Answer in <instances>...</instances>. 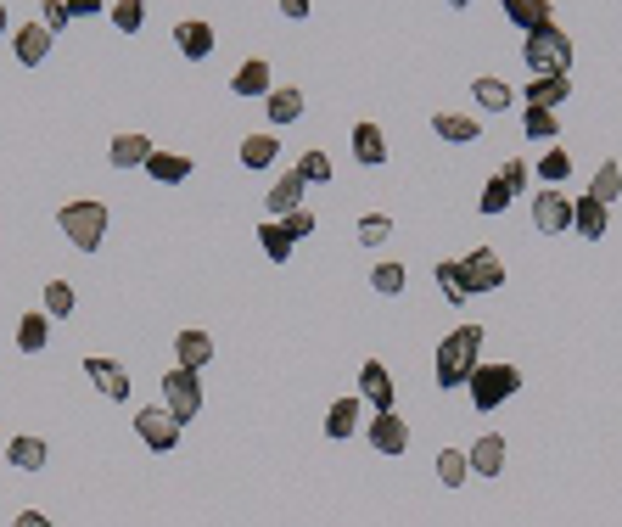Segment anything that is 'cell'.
<instances>
[{
  "label": "cell",
  "mask_w": 622,
  "mask_h": 527,
  "mask_svg": "<svg viewBox=\"0 0 622 527\" xmlns=\"http://www.w3.org/2000/svg\"><path fill=\"white\" fill-rule=\"evenodd\" d=\"M482 365V326H454L438 342V359H432V376L438 387H471V371Z\"/></svg>",
  "instance_id": "obj_1"
},
{
  "label": "cell",
  "mask_w": 622,
  "mask_h": 527,
  "mask_svg": "<svg viewBox=\"0 0 622 527\" xmlns=\"http://www.w3.org/2000/svg\"><path fill=\"white\" fill-rule=\"evenodd\" d=\"M57 225H62V236H68L79 253H96V247L107 242V202H101V197L68 202V208H57Z\"/></svg>",
  "instance_id": "obj_2"
},
{
  "label": "cell",
  "mask_w": 622,
  "mask_h": 527,
  "mask_svg": "<svg viewBox=\"0 0 622 527\" xmlns=\"http://www.w3.org/2000/svg\"><path fill=\"white\" fill-rule=\"evenodd\" d=\"M522 62L533 68V79H566V68H572V40H566V34L550 23V29L527 34Z\"/></svg>",
  "instance_id": "obj_3"
},
{
  "label": "cell",
  "mask_w": 622,
  "mask_h": 527,
  "mask_svg": "<svg viewBox=\"0 0 622 527\" xmlns=\"http://www.w3.org/2000/svg\"><path fill=\"white\" fill-rule=\"evenodd\" d=\"M522 393V371L516 365H477L471 371V404H477L482 415H494L505 399H516Z\"/></svg>",
  "instance_id": "obj_4"
},
{
  "label": "cell",
  "mask_w": 622,
  "mask_h": 527,
  "mask_svg": "<svg viewBox=\"0 0 622 527\" xmlns=\"http://www.w3.org/2000/svg\"><path fill=\"white\" fill-rule=\"evenodd\" d=\"M163 410H169L180 427H185V421H197V410H202V376L174 365V371L163 376Z\"/></svg>",
  "instance_id": "obj_5"
},
{
  "label": "cell",
  "mask_w": 622,
  "mask_h": 527,
  "mask_svg": "<svg viewBox=\"0 0 622 527\" xmlns=\"http://www.w3.org/2000/svg\"><path fill=\"white\" fill-rule=\"evenodd\" d=\"M135 438H141L152 455H169L174 443H180V421H174L163 404H146V410H135Z\"/></svg>",
  "instance_id": "obj_6"
},
{
  "label": "cell",
  "mask_w": 622,
  "mask_h": 527,
  "mask_svg": "<svg viewBox=\"0 0 622 527\" xmlns=\"http://www.w3.org/2000/svg\"><path fill=\"white\" fill-rule=\"evenodd\" d=\"M460 275H466L471 298H477V292H494V286H505V264L494 258V247H471V253L460 258Z\"/></svg>",
  "instance_id": "obj_7"
},
{
  "label": "cell",
  "mask_w": 622,
  "mask_h": 527,
  "mask_svg": "<svg viewBox=\"0 0 622 527\" xmlns=\"http://www.w3.org/2000/svg\"><path fill=\"white\" fill-rule=\"evenodd\" d=\"M85 376H90V387H96L101 399H113V404H124V399H129V371L118 365V359L90 354V359H85Z\"/></svg>",
  "instance_id": "obj_8"
},
{
  "label": "cell",
  "mask_w": 622,
  "mask_h": 527,
  "mask_svg": "<svg viewBox=\"0 0 622 527\" xmlns=\"http://www.w3.org/2000/svg\"><path fill=\"white\" fill-rule=\"evenodd\" d=\"M533 225L544 230V236H566V230H572V197H566V191H538Z\"/></svg>",
  "instance_id": "obj_9"
},
{
  "label": "cell",
  "mask_w": 622,
  "mask_h": 527,
  "mask_svg": "<svg viewBox=\"0 0 622 527\" xmlns=\"http://www.w3.org/2000/svg\"><path fill=\"white\" fill-rule=\"evenodd\" d=\"M365 438H370L376 455H404V449H410V427H404V415H398V410L376 415V421L365 427Z\"/></svg>",
  "instance_id": "obj_10"
},
{
  "label": "cell",
  "mask_w": 622,
  "mask_h": 527,
  "mask_svg": "<svg viewBox=\"0 0 622 527\" xmlns=\"http://www.w3.org/2000/svg\"><path fill=\"white\" fill-rule=\"evenodd\" d=\"M359 393H365V404H370L376 415L393 410V376H387L382 359H365V371H359Z\"/></svg>",
  "instance_id": "obj_11"
},
{
  "label": "cell",
  "mask_w": 622,
  "mask_h": 527,
  "mask_svg": "<svg viewBox=\"0 0 622 527\" xmlns=\"http://www.w3.org/2000/svg\"><path fill=\"white\" fill-rule=\"evenodd\" d=\"M174 365H180V371L213 365V337L208 331H174Z\"/></svg>",
  "instance_id": "obj_12"
},
{
  "label": "cell",
  "mask_w": 622,
  "mask_h": 527,
  "mask_svg": "<svg viewBox=\"0 0 622 527\" xmlns=\"http://www.w3.org/2000/svg\"><path fill=\"white\" fill-rule=\"evenodd\" d=\"M606 225H611V208H606V202H594L589 191H583V197L572 202V230H578L583 242H600V236H606Z\"/></svg>",
  "instance_id": "obj_13"
},
{
  "label": "cell",
  "mask_w": 622,
  "mask_h": 527,
  "mask_svg": "<svg viewBox=\"0 0 622 527\" xmlns=\"http://www.w3.org/2000/svg\"><path fill=\"white\" fill-rule=\"evenodd\" d=\"M174 45H180L191 62H202V57H213V29L202 17H180V23H174Z\"/></svg>",
  "instance_id": "obj_14"
},
{
  "label": "cell",
  "mask_w": 622,
  "mask_h": 527,
  "mask_svg": "<svg viewBox=\"0 0 622 527\" xmlns=\"http://www.w3.org/2000/svg\"><path fill=\"white\" fill-rule=\"evenodd\" d=\"M466 460H471L477 477H499V471H505V438H499V432H482V438L466 449Z\"/></svg>",
  "instance_id": "obj_15"
},
{
  "label": "cell",
  "mask_w": 622,
  "mask_h": 527,
  "mask_svg": "<svg viewBox=\"0 0 622 527\" xmlns=\"http://www.w3.org/2000/svg\"><path fill=\"white\" fill-rule=\"evenodd\" d=\"M12 51H17V62H23V68H40V62L51 57V34H45L40 23H23V29L12 34Z\"/></svg>",
  "instance_id": "obj_16"
},
{
  "label": "cell",
  "mask_w": 622,
  "mask_h": 527,
  "mask_svg": "<svg viewBox=\"0 0 622 527\" xmlns=\"http://www.w3.org/2000/svg\"><path fill=\"white\" fill-rule=\"evenodd\" d=\"M303 180H297V169L292 174H281V180H275V191H269L264 197V208H269V219H286V214H297V208H303Z\"/></svg>",
  "instance_id": "obj_17"
},
{
  "label": "cell",
  "mask_w": 622,
  "mask_h": 527,
  "mask_svg": "<svg viewBox=\"0 0 622 527\" xmlns=\"http://www.w3.org/2000/svg\"><path fill=\"white\" fill-rule=\"evenodd\" d=\"M432 135H438V141H454V146H471L482 135V124L471 113H432Z\"/></svg>",
  "instance_id": "obj_18"
},
{
  "label": "cell",
  "mask_w": 622,
  "mask_h": 527,
  "mask_svg": "<svg viewBox=\"0 0 622 527\" xmlns=\"http://www.w3.org/2000/svg\"><path fill=\"white\" fill-rule=\"evenodd\" d=\"M230 90H236L241 101L269 96V62H264V57H247V62L236 68V79H230Z\"/></svg>",
  "instance_id": "obj_19"
},
{
  "label": "cell",
  "mask_w": 622,
  "mask_h": 527,
  "mask_svg": "<svg viewBox=\"0 0 622 527\" xmlns=\"http://www.w3.org/2000/svg\"><path fill=\"white\" fill-rule=\"evenodd\" d=\"M152 152H157V146L146 141V135H129V129H124V135H113V152H107V157H113V169H146V157H152Z\"/></svg>",
  "instance_id": "obj_20"
},
{
  "label": "cell",
  "mask_w": 622,
  "mask_h": 527,
  "mask_svg": "<svg viewBox=\"0 0 622 527\" xmlns=\"http://www.w3.org/2000/svg\"><path fill=\"white\" fill-rule=\"evenodd\" d=\"M45 438H34V432H17L12 443H6V460H12L17 471H45Z\"/></svg>",
  "instance_id": "obj_21"
},
{
  "label": "cell",
  "mask_w": 622,
  "mask_h": 527,
  "mask_svg": "<svg viewBox=\"0 0 622 527\" xmlns=\"http://www.w3.org/2000/svg\"><path fill=\"white\" fill-rule=\"evenodd\" d=\"M264 113H269V124H297V118H303V90H297V85L269 90V96H264Z\"/></svg>",
  "instance_id": "obj_22"
},
{
  "label": "cell",
  "mask_w": 622,
  "mask_h": 527,
  "mask_svg": "<svg viewBox=\"0 0 622 527\" xmlns=\"http://www.w3.org/2000/svg\"><path fill=\"white\" fill-rule=\"evenodd\" d=\"M505 17L516 23V29H527V34H538V29H550L555 23V12L544 6V0H505Z\"/></svg>",
  "instance_id": "obj_23"
},
{
  "label": "cell",
  "mask_w": 622,
  "mask_h": 527,
  "mask_svg": "<svg viewBox=\"0 0 622 527\" xmlns=\"http://www.w3.org/2000/svg\"><path fill=\"white\" fill-rule=\"evenodd\" d=\"M354 157L365 169H382L387 163V135L376 124H354Z\"/></svg>",
  "instance_id": "obj_24"
},
{
  "label": "cell",
  "mask_w": 622,
  "mask_h": 527,
  "mask_svg": "<svg viewBox=\"0 0 622 527\" xmlns=\"http://www.w3.org/2000/svg\"><path fill=\"white\" fill-rule=\"evenodd\" d=\"M146 174L163 180V186H180V180H191V157L185 152H152L146 157Z\"/></svg>",
  "instance_id": "obj_25"
},
{
  "label": "cell",
  "mask_w": 622,
  "mask_h": 527,
  "mask_svg": "<svg viewBox=\"0 0 622 527\" xmlns=\"http://www.w3.org/2000/svg\"><path fill=\"white\" fill-rule=\"evenodd\" d=\"M566 96H572V73H566V79H533L522 101H527V107H550V113H555Z\"/></svg>",
  "instance_id": "obj_26"
},
{
  "label": "cell",
  "mask_w": 622,
  "mask_h": 527,
  "mask_svg": "<svg viewBox=\"0 0 622 527\" xmlns=\"http://www.w3.org/2000/svg\"><path fill=\"white\" fill-rule=\"evenodd\" d=\"M354 432H359V399H337V404H331V410H326V438H354Z\"/></svg>",
  "instance_id": "obj_27"
},
{
  "label": "cell",
  "mask_w": 622,
  "mask_h": 527,
  "mask_svg": "<svg viewBox=\"0 0 622 527\" xmlns=\"http://www.w3.org/2000/svg\"><path fill=\"white\" fill-rule=\"evenodd\" d=\"M45 342H51V320H45L40 309L23 314V320H17V348H23V354H40Z\"/></svg>",
  "instance_id": "obj_28"
},
{
  "label": "cell",
  "mask_w": 622,
  "mask_h": 527,
  "mask_svg": "<svg viewBox=\"0 0 622 527\" xmlns=\"http://www.w3.org/2000/svg\"><path fill=\"white\" fill-rule=\"evenodd\" d=\"M258 247L269 253V264H286V258H292V236H286L281 219H264V225H258Z\"/></svg>",
  "instance_id": "obj_29"
},
{
  "label": "cell",
  "mask_w": 622,
  "mask_h": 527,
  "mask_svg": "<svg viewBox=\"0 0 622 527\" xmlns=\"http://www.w3.org/2000/svg\"><path fill=\"white\" fill-rule=\"evenodd\" d=\"M275 157H281V141H275V135H247V141H241V163H247V169H269Z\"/></svg>",
  "instance_id": "obj_30"
},
{
  "label": "cell",
  "mask_w": 622,
  "mask_h": 527,
  "mask_svg": "<svg viewBox=\"0 0 622 527\" xmlns=\"http://www.w3.org/2000/svg\"><path fill=\"white\" fill-rule=\"evenodd\" d=\"M522 129H527V141H555L561 135V118L550 107H522Z\"/></svg>",
  "instance_id": "obj_31"
},
{
  "label": "cell",
  "mask_w": 622,
  "mask_h": 527,
  "mask_svg": "<svg viewBox=\"0 0 622 527\" xmlns=\"http://www.w3.org/2000/svg\"><path fill=\"white\" fill-rule=\"evenodd\" d=\"M471 101H477V107H488V113H499V107H510V101H516V90H510L505 79H477V85H471Z\"/></svg>",
  "instance_id": "obj_32"
},
{
  "label": "cell",
  "mask_w": 622,
  "mask_h": 527,
  "mask_svg": "<svg viewBox=\"0 0 622 527\" xmlns=\"http://www.w3.org/2000/svg\"><path fill=\"white\" fill-rule=\"evenodd\" d=\"M432 275H438V292L449 303H471V286H466V275H460V264H454V258H443Z\"/></svg>",
  "instance_id": "obj_33"
},
{
  "label": "cell",
  "mask_w": 622,
  "mask_h": 527,
  "mask_svg": "<svg viewBox=\"0 0 622 527\" xmlns=\"http://www.w3.org/2000/svg\"><path fill=\"white\" fill-rule=\"evenodd\" d=\"M589 197H594V202H606V208L622 197V169H617V163H600V169H594V180H589Z\"/></svg>",
  "instance_id": "obj_34"
},
{
  "label": "cell",
  "mask_w": 622,
  "mask_h": 527,
  "mask_svg": "<svg viewBox=\"0 0 622 527\" xmlns=\"http://www.w3.org/2000/svg\"><path fill=\"white\" fill-rule=\"evenodd\" d=\"M73 303V281H45V320H68Z\"/></svg>",
  "instance_id": "obj_35"
},
{
  "label": "cell",
  "mask_w": 622,
  "mask_h": 527,
  "mask_svg": "<svg viewBox=\"0 0 622 527\" xmlns=\"http://www.w3.org/2000/svg\"><path fill=\"white\" fill-rule=\"evenodd\" d=\"M370 286H376L382 298H398V292L410 286V270H404V264H376V270H370Z\"/></svg>",
  "instance_id": "obj_36"
},
{
  "label": "cell",
  "mask_w": 622,
  "mask_h": 527,
  "mask_svg": "<svg viewBox=\"0 0 622 527\" xmlns=\"http://www.w3.org/2000/svg\"><path fill=\"white\" fill-rule=\"evenodd\" d=\"M297 180H303V186H326V180H331V157L309 146V152L297 157Z\"/></svg>",
  "instance_id": "obj_37"
},
{
  "label": "cell",
  "mask_w": 622,
  "mask_h": 527,
  "mask_svg": "<svg viewBox=\"0 0 622 527\" xmlns=\"http://www.w3.org/2000/svg\"><path fill=\"white\" fill-rule=\"evenodd\" d=\"M466 477H471V460L460 455V449H443V455H438V483L443 488H460Z\"/></svg>",
  "instance_id": "obj_38"
},
{
  "label": "cell",
  "mask_w": 622,
  "mask_h": 527,
  "mask_svg": "<svg viewBox=\"0 0 622 527\" xmlns=\"http://www.w3.org/2000/svg\"><path fill=\"white\" fill-rule=\"evenodd\" d=\"M566 174H572V157H566V152H544V157H538V180H544L550 191H561Z\"/></svg>",
  "instance_id": "obj_39"
},
{
  "label": "cell",
  "mask_w": 622,
  "mask_h": 527,
  "mask_svg": "<svg viewBox=\"0 0 622 527\" xmlns=\"http://www.w3.org/2000/svg\"><path fill=\"white\" fill-rule=\"evenodd\" d=\"M510 202H516V197H510V191H505V180H499V174H494V180H488V186H482L477 208H482V214H488V219H494V214H505Z\"/></svg>",
  "instance_id": "obj_40"
},
{
  "label": "cell",
  "mask_w": 622,
  "mask_h": 527,
  "mask_svg": "<svg viewBox=\"0 0 622 527\" xmlns=\"http://www.w3.org/2000/svg\"><path fill=\"white\" fill-rule=\"evenodd\" d=\"M387 236H393V219H387V214H365V219H359V247H382Z\"/></svg>",
  "instance_id": "obj_41"
},
{
  "label": "cell",
  "mask_w": 622,
  "mask_h": 527,
  "mask_svg": "<svg viewBox=\"0 0 622 527\" xmlns=\"http://www.w3.org/2000/svg\"><path fill=\"white\" fill-rule=\"evenodd\" d=\"M107 17H113V29L135 34V29H141V23H146V6H141V0H118V6H113V12H107Z\"/></svg>",
  "instance_id": "obj_42"
},
{
  "label": "cell",
  "mask_w": 622,
  "mask_h": 527,
  "mask_svg": "<svg viewBox=\"0 0 622 527\" xmlns=\"http://www.w3.org/2000/svg\"><path fill=\"white\" fill-rule=\"evenodd\" d=\"M499 180H505V191H510V197H527V186H533V174H527V163H522V157H510L505 169H499Z\"/></svg>",
  "instance_id": "obj_43"
},
{
  "label": "cell",
  "mask_w": 622,
  "mask_h": 527,
  "mask_svg": "<svg viewBox=\"0 0 622 527\" xmlns=\"http://www.w3.org/2000/svg\"><path fill=\"white\" fill-rule=\"evenodd\" d=\"M73 23V6H62V0H45V12H40V29L51 34V40H57L62 29H68Z\"/></svg>",
  "instance_id": "obj_44"
},
{
  "label": "cell",
  "mask_w": 622,
  "mask_h": 527,
  "mask_svg": "<svg viewBox=\"0 0 622 527\" xmlns=\"http://www.w3.org/2000/svg\"><path fill=\"white\" fill-rule=\"evenodd\" d=\"M281 225H286V236H292V242H303V236H314V208H297V214H286Z\"/></svg>",
  "instance_id": "obj_45"
},
{
  "label": "cell",
  "mask_w": 622,
  "mask_h": 527,
  "mask_svg": "<svg viewBox=\"0 0 622 527\" xmlns=\"http://www.w3.org/2000/svg\"><path fill=\"white\" fill-rule=\"evenodd\" d=\"M12 527H51V516H45V511H17Z\"/></svg>",
  "instance_id": "obj_46"
},
{
  "label": "cell",
  "mask_w": 622,
  "mask_h": 527,
  "mask_svg": "<svg viewBox=\"0 0 622 527\" xmlns=\"http://www.w3.org/2000/svg\"><path fill=\"white\" fill-rule=\"evenodd\" d=\"M0 34H6V6H0Z\"/></svg>",
  "instance_id": "obj_47"
}]
</instances>
